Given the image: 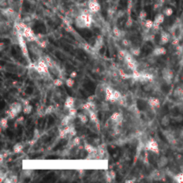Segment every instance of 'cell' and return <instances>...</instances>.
I'll use <instances>...</instances> for the list:
<instances>
[{
	"label": "cell",
	"mask_w": 183,
	"mask_h": 183,
	"mask_svg": "<svg viewBox=\"0 0 183 183\" xmlns=\"http://www.w3.org/2000/svg\"><path fill=\"white\" fill-rule=\"evenodd\" d=\"M29 67L35 68L42 76L49 75V67L45 59H44V57H40L36 63H30V66Z\"/></svg>",
	"instance_id": "1"
},
{
	"label": "cell",
	"mask_w": 183,
	"mask_h": 183,
	"mask_svg": "<svg viewBox=\"0 0 183 183\" xmlns=\"http://www.w3.org/2000/svg\"><path fill=\"white\" fill-rule=\"evenodd\" d=\"M20 25H21V33L23 35L25 39L30 43L36 42L38 37L34 33L32 29L24 23H20Z\"/></svg>",
	"instance_id": "2"
},
{
	"label": "cell",
	"mask_w": 183,
	"mask_h": 183,
	"mask_svg": "<svg viewBox=\"0 0 183 183\" xmlns=\"http://www.w3.org/2000/svg\"><path fill=\"white\" fill-rule=\"evenodd\" d=\"M23 106L21 103H19V102H14L10 106V108L8 111H6V115L7 118H11L13 119L15 117L18 116V114L23 111Z\"/></svg>",
	"instance_id": "3"
},
{
	"label": "cell",
	"mask_w": 183,
	"mask_h": 183,
	"mask_svg": "<svg viewBox=\"0 0 183 183\" xmlns=\"http://www.w3.org/2000/svg\"><path fill=\"white\" fill-rule=\"evenodd\" d=\"M16 36H17V41H18V44H19V47L21 48V53H23V56L26 58L27 60L30 61V57H29V49H28V46H27L25 38L21 32H16Z\"/></svg>",
	"instance_id": "4"
},
{
	"label": "cell",
	"mask_w": 183,
	"mask_h": 183,
	"mask_svg": "<svg viewBox=\"0 0 183 183\" xmlns=\"http://www.w3.org/2000/svg\"><path fill=\"white\" fill-rule=\"evenodd\" d=\"M124 62L127 64V67L132 71H138V63L134 58V55L130 52H127V54L124 56Z\"/></svg>",
	"instance_id": "5"
},
{
	"label": "cell",
	"mask_w": 183,
	"mask_h": 183,
	"mask_svg": "<svg viewBox=\"0 0 183 183\" xmlns=\"http://www.w3.org/2000/svg\"><path fill=\"white\" fill-rule=\"evenodd\" d=\"M145 148L148 151H150V152L155 153V154H159L158 143L155 140H153V138H150L149 140H148V142H146L145 145Z\"/></svg>",
	"instance_id": "6"
},
{
	"label": "cell",
	"mask_w": 183,
	"mask_h": 183,
	"mask_svg": "<svg viewBox=\"0 0 183 183\" xmlns=\"http://www.w3.org/2000/svg\"><path fill=\"white\" fill-rule=\"evenodd\" d=\"M109 121L111 122L112 124H113V125H114V126L120 125V124H121V123L122 122V121H123V115H122V114L120 113V112H115V113H114V114L111 115V117H110Z\"/></svg>",
	"instance_id": "7"
},
{
	"label": "cell",
	"mask_w": 183,
	"mask_h": 183,
	"mask_svg": "<svg viewBox=\"0 0 183 183\" xmlns=\"http://www.w3.org/2000/svg\"><path fill=\"white\" fill-rule=\"evenodd\" d=\"M87 8L92 13H97L100 11L101 6L97 0H89L87 2Z\"/></svg>",
	"instance_id": "8"
},
{
	"label": "cell",
	"mask_w": 183,
	"mask_h": 183,
	"mask_svg": "<svg viewBox=\"0 0 183 183\" xmlns=\"http://www.w3.org/2000/svg\"><path fill=\"white\" fill-rule=\"evenodd\" d=\"M162 76L164 79V81L167 82L168 84L172 82V78H173V72L172 71V70L168 69V68H164L162 71Z\"/></svg>",
	"instance_id": "9"
},
{
	"label": "cell",
	"mask_w": 183,
	"mask_h": 183,
	"mask_svg": "<svg viewBox=\"0 0 183 183\" xmlns=\"http://www.w3.org/2000/svg\"><path fill=\"white\" fill-rule=\"evenodd\" d=\"M114 89L112 87L106 86L105 90V101L114 103Z\"/></svg>",
	"instance_id": "10"
},
{
	"label": "cell",
	"mask_w": 183,
	"mask_h": 183,
	"mask_svg": "<svg viewBox=\"0 0 183 183\" xmlns=\"http://www.w3.org/2000/svg\"><path fill=\"white\" fill-rule=\"evenodd\" d=\"M165 135V138H166V140L167 141L169 142L170 144L172 145H174V144H176L177 143V138H176V136H175V134L172 132V130H166L164 131V133Z\"/></svg>",
	"instance_id": "11"
},
{
	"label": "cell",
	"mask_w": 183,
	"mask_h": 183,
	"mask_svg": "<svg viewBox=\"0 0 183 183\" xmlns=\"http://www.w3.org/2000/svg\"><path fill=\"white\" fill-rule=\"evenodd\" d=\"M70 129L71 125L64 126L62 130H59V138H66L67 137H70Z\"/></svg>",
	"instance_id": "12"
},
{
	"label": "cell",
	"mask_w": 183,
	"mask_h": 183,
	"mask_svg": "<svg viewBox=\"0 0 183 183\" xmlns=\"http://www.w3.org/2000/svg\"><path fill=\"white\" fill-rule=\"evenodd\" d=\"M87 115H89V119H90V121L93 122V123H95V124H97L98 125V127L99 128V120H98V114H97V112L96 111H89V113L87 114Z\"/></svg>",
	"instance_id": "13"
},
{
	"label": "cell",
	"mask_w": 183,
	"mask_h": 183,
	"mask_svg": "<svg viewBox=\"0 0 183 183\" xmlns=\"http://www.w3.org/2000/svg\"><path fill=\"white\" fill-rule=\"evenodd\" d=\"M173 97L179 98L180 100L183 98V84H180L173 91Z\"/></svg>",
	"instance_id": "14"
},
{
	"label": "cell",
	"mask_w": 183,
	"mask_h": 183,
	"mask_svg": "<svg viewBox=\"0 0 183 183\" xmlns=\"http://www.w3.org/2000/svg\"><path fill=\"white\" fill-rule=\"evenodd\" d=\"M75 106V99L72 97H68L66 99H65L64 102V108L69 110L70 108H72Z\"/></svg>",
	"instance_id": "15"
},
{
	"label": "cell",
	"mask_w": 183,
	"mask_h": 183,
	"mask_svg": "<svg viewBox=\"0 0 183 183\" xmlns=\"http://www.w3.org/2000/svg\"><path fill=\"white\" fill-rule=\"evenodd\" d=\"M103 44H104L103 37H102V36H98V38H97V39H96V42H95V44L93 45L94 51H98L102 47H103Z\"/></svg>",
	"instance_id": "16"
},
{
	"label": "cell",
	"mask_w": 183,
	"mask_h": 183,
	"mask_svg": "<svg viewBox=\"0 0 183 183\" xmlns=\"http://www.w3.org/2000/svg\"><path fill=\"white\" fill-rule=\"evenodd\" d=\"M170 38H171V36H170L169 33L162 32V34H161V37H160V44L162 46L166 45V44L170 41Z\"/></svg>",
	"instance_id": "17"
},
{
	"label": "cell",
	"mask_w": 183,
	"mask_h": 183,
	"mask_svg": "<svg viewBox=\"0 0 183 183\" xmlns=\"http://www.w3.org/2000/svg\"><path fill=\"white\" fill-rule=\"evenodd\" d=\"M105 90H106V87H103L102 85H98L97 89H96V97L97 98L100 99V98H103L105 99Z\"/></svg>",
	"instance_id": "18"
},
{
	"label": "cell",
	"mask_w": 183,
	"mask_h": 183,
	"mask_svg": "<svg viewBox=\"0 0 183 183\" xmlns=\"http://www.w3.org/2000/svg\"><path fill=\"white\" fill-rule=\"evenodd\" d=\"M148 103L152 108H159L161 106L160 100L156 98H150L148 101Z\"/></svg>",
	"instance_id": "19"
},
{
	"label": "cell",
	"mask_w": 183,
	"mask_h": 183,
	"mask_svg": "<svg viewBox=\"0 0 183 183\" xmlns=\"http://www.w3.org/2000/svg\"><path fill=\"white\" fill-rule=\"evenodd\" d=\"M74 24H75V26L76 27H78L79 29H84V28H87V26H86V24H85V23H84V21H83V19L80 17V15L79 14V15L75 18V20H74Z\"/></svg>",
	"instance_id": "20"
},
{
	"label": "cell",
	"mask_w": 183,
	"mask_h": 183,
	"mask_svg": "<svg viewBox=\"0 0 183 183\" xmlns=\"http://www.w3.org/2000/svg\"><path fill=\"white\" fill-rule=\"evenodd\" d=\"M166 53V49L164 47H156L153 50V55L155 56H160L163 55Z\"/></svg>",
	"instance_id": "21"
},
{
	"label": "cell",
	"mask_w": 183,
	"mask_h": 183,
	"mask_svg": "<svg viewBox=\"0 0 183 183\" xmlns=\"http://www.w3.org/2000/svg\"><path fill=\"white\" fill-rule=\"evenodd\" d=\"M168 162L169 161H168V158L166 156H161L157 161V167L159 169H162V168L165 167L168 164Z\"/></svg>",
	"instance_id": "22"
},
{
	"label": "cell",
	"mask_w": 183,
	"mask_h": 183,
	"mask_svg": "<svg viewBox=\"0 0 183 183\" xmlns=\"http://www.w3.org/2000/svg\"><path fill=\"white\" fill-rule=\"evenodd\" d=\"M74 119L73 118V117H71V116H70L69 114H67V115H65L63 118L62 119V122H61V125L63 126V127H64V126H68V125H71V121Z\"/></svg>",
	"instance_id": "23"
},
{
	"label": "cell",
	"mask_w": 183,
	"mask_h": 183,
	"mask_svg": "<svg viewBox=\"0 0 183 183\" xmlns=\"http://www.w3.org/2000/svg\"><path fill=\"white\" fill-rule=\"evenodd\" d=\"M164 21V13H159L155 16V20H154V23L157 24H162Z\"/></svg>",
	"instance_id": "24"
},
{
	"label": "cell",
	"mask_w": 183,
	"mask_h": 183,
	"mask_svg": "<svg viewBox=\"0 0 183 183\" xmlns=\"http://www.w3.org/2000/svg\"><path fill=\"white\" fill-rule=\"evenodd\" d=\"M84 149L87 152V154H91V153H97L98 152V148H95V146L89 143H85L84 145Z\"/></svg>",
	"instance_id": "25"
},
{
	"label": "cell",
	"mask_w": 183,
	"mask_h": 183,
	"mask_svg": "<svg viewBox=\"0 0 183 183\" xmlns=\"http://www.w3.org/2000/svg\"><path fill=\"white\" fill-rule=\"evenodd\" d=\"M78 118L79 119V121L81 122L82 123H87V122H89V115H87V114H85L84 112L83 113H79L78 114Z\"/></svg>",
	"instance_id": "26"
},
{
	"label": "cell",
	"mask_w": 183,
	"mask_h": 183,
	"mask_svg": "<svg viewBox=\"0 0 183 183\" xmlns=\"http://www.w3.org/2000/svg\"><path fill=\"white\" fill-rule=\"evenodd\" d=\"M13 153H15V154H20L21 151L23 150V145L21 144V143H16L15 145L13 146Z\"/></svg>",
	"instance_id": "27"
},
{
	"label": "cell",
	"mask_w": 183,
	"mask_h": 183,
	"mask_svg": "<svg viewBox=\"0 0 183 183\" xmlns=\"http://www.w3.org/2000/svg\"><path fill=\"white\" fill-rule=\"evenodd\" d=\"M170 122H171V119H170V116L169 115H164L163 117L162 121H161V124H162L163 126L166 127L170 124Z\"/></svg>",
	"instance_id": "28"
},
{
	"label": "cell",
	"mask_w": 183,
	"mask_h": 183,
	"mask_svg": "<svg viewBox=\"0 0 183 183\" xmlns=\"http://www.w3.org/2000/svg\"><path fill=\"white\" fill-rule=\"evenodd\" d=\"M154 21L152 20H145V23H144V26L146 30H152L153 26H154Z\"/></svg>",
	"instance_id": "29"
},
{
	"label": "cell",
	"mask_w": 183,
	"mask_h": 183,
	"mask_svg": "<svg viewBox=\"0 0 183 183\" xmlns=\"http://www.w3.org/2000/svg\"><path fill=\"white\" fill-rule=\"evenodd\" d=\"M174 180L178 182V183H183V172L177 173L176 175H174L173 176Z\"/></svg>",
	"instance_id": "30"
},
{
	"label": "cell",
	"mask_w": 183,
	"mask_h": 183,
	"mask_svg": "<svg viewBox=\"0 0 183 183\" xmlns=\"http://www.w3.org/2000/svg\"><path fill=\"white\" fill-rule=\"evenodd\" d=\"M122 98V93L119 90H114V103L118 102Z\"/></svg>",
	"instance_id": "31"
},
{
	"label": "cell",
	"mask_w": 183,
	"mask_h": 183,
	"mask_svg": "<svg viewBox=\"0 0 183 183\" xmlns=\"http://www.w3.org/2000/svg\"><path fill=\"white\" fill-rule=\"evenodd\" d=\"M32 106L31 105H26V106H23V112L24 114H30L32 111Z\"/></svg>",
	"instance_id": "32"
},
{
	"label": "cell",
	"mask_w": 183,
	"mask_h": 183,
	"mask_svg": "<svg viewBox=\"0 0 183 183\" xmlns=\"http://www.w3.org/2000/svg\"><path fill=\"white\" fill-rule=\"evenodd\" d=\"M68 114L71 117H73V118H75V117L78 115V112H77V108L74 106V107H72V108H70L68 110Z\"/></svg>",
	"instance_id": "33"
},
{
	"label": "cell",
	"mask_w": 183,
	"mask_h": 183,
	"mask_svg": "<svg viewBox=\"0 0 183 183\" xmlns=\"http://www.w3.org/2000/svg\"><path fill=\"white\" fill-rule=\"evenodd\" d=\"M164 14L165 16H171L172 15V13H173V9L172 8V7H165V8L164 9Z\"/></svg>",
	"instance_id": "34"
},
{
	"label": "cell",
	"mask_w": 183,
	"mask_h": 183,
	"mask_svg": "<svg viewBox=\"0 0 183 183\" xmlns=\"http://www.w3.org/2000/svg\"><path fill=\"white\" fill-rule=\"evenodd\" d=\"M113 33L116 38H120V37L122 36V31L117 26H114L113 28Z\"/></svg>",
	"instance_id": "35"
},
{
	"label": "cell",
	"mask_w": 183,
	"mask_h": 183,
	"mask_svg": "<svg viewBox=\"0 0 183 183\" xmlns=\"http://www.w3.org/2000/svg\"><path fill=\"white\" fill-rule=\"evenodd\" d=\"M130 53L132 54L134 56H138L141 53V50L140 47H132L130 49Z\"/></svg>",
	"instance_id": "36"
},
{
	"label": "cell",
	"mask_w": 183,
	"mask_h": 183,
	"mask_svg": "<svg viewBox=\"0 0 183 183\" xmlns=\"http://www.w3.org/2000/svg\"><path fill=\"white\" fill-rule=\"evenodd\" d=\"M80 145V138L79 137H74L71 140V146H79Z\"/></svg>",
	"instance_id": "37"
},
{
	"label": "cell",
	"mask_w": 183,
	"mask_h": 183,
	"mask_svg": "<svg viewBox=\"0 0 183 183\" xmlns=\"http://www.w3.org/2000/svg\"><path fill=\"white\" fill-rule=\"evenodd\" d=\"M65 84H66L67 87H73V85H74V79H73V78H71V77H69L65 79Z\"/></svg>",
	"instance_id": "38"
},
{
	"label": "cell",
	"mask_w": 183,
	"mask_h": 183,
	"mask_svg": "<svg viewBox=\"0 0 183 183\" xmlns=\"http://www.w3.org/2000/svg\"><path fill=\"white\" fill-rule=\"evenodd\" d=\"M0 125H1V128L3 130L8 127V120H7V118H2L1 122H0Z\"/></svg>",
	"instance_id": "39"
},
{
	"label": "cell",
	"mask_w": 183,
	"mask_h": 183,
	"mask_svg": "<svg viewBox=\"0 0 183 183\" xmlns=\"http://www.w3.org/2000/svg\"><path fill=\"white\" fill-rule=\"evenodd\" d=\"M53 83L55 87H61L63 86V79L61 78H57V79H55L53 80Z\"/></svg>",
	"instance_id": "40"
},
{
	"label": "cell",
	"mask_w": 183,
	"mask_h": 183,
	"mask_svg": "<svg viewBox=\"0 0 183 183\" xmlns=\"http://www.w3.org/2000/svg\"><path fill=\"white\" fill-rule=\"evenodd\" d=\"M55 112V106H52V105H50L48 106L46 109H45V114H52Z\"/></svg>",
	"instance_id": "41"
},
{
	"label": "cell",
	"mask_w": 183,
	"mask_h": 183,
	"mask_svg": "<svg viewBox=\"0 0 183 183\" xmlns=\"http://www.w3.org/2000/svg\"><path fill=\"white\" fill-rule=\"evenodd\" d=\"M146 15H148V13H146V12L145 10H142L140 13V15H138V18H140V20L141 21H145L146 18Z\"/></svg>",
	"instance_id": "42"
},
{
	"label": "cell",
	"mask_w": 183,
	"mask_h": 183,
	"mask_svg": "<svg viewBox=\"0 0 183 183\" xmlns=\"http://www.w3.org/2000/svg\"><path fill=\"white\" fill-rule=\"evenodd\" d=\"M127 54V51H125V50H119V52H118V55H119V57L121 58L122 57V59H124V56H125V55Z\"/></svg>",
	"instance_id": "43"
},
{
	"label": "cell",
	"mask_w": 183,
	"mask_h": 183,
	"mask_svg": "<svg viewBox=\"0 0 183 183\" xmlns=\"http://www.w3.org/2000/svg\"><path fill=\"white\" fill-rule=\"evenodd\" d=\"M132 24H133V21H132V19L130 17L128 19V21H127V23H126V26L127 27H131V26H132Z\"/></svg>",
	"instance_id": "44"
},
{
	"label": "cell",
	"mask_w": 183,
	"mask_h": 183,
	"mask_svg": "<svg viewBox=\"0 0 183 183\" xmlns=\"http://www.w3.org/2000/svg\"><path fill=\"white\" fill-rule=\"evenodd\" d=\"M122 45H123L124 47H129V45H130V41H129L128 39H122Z\"/></svg>",
	"instance_id": "45"
},
{
	"label": "cell",
	"mask_w": 183,
	"mask_h": 183,
	"mask_svg": "<svg viewBox=\"0 0 183 183\" xmlns=\"http://www.w3.org/2000/svg\"><path fill=\"white\" fill-rule=\"evenodd\" d=\"M95 98H97L96 95H92V96H89V98H87V101H94Z\"/></svg>",
	"instance_id": "46"
},
{
	"label": "cell",
	"mask_w": 183,
	"mask_h": 183,
	"mask_svg": "<svg viewBox=\"0 0 183 183\" xmlns=\"http://www.w3.org/2000/svg\"><path fill=\"white\" fill-rule=\"evenodd\" d=\"M76 76H77V72H76V71H71V72L70 77H71V78H73V79H74Z\"/></svg>",
	"instance_id": "47"
},
{
	"label": "cell",
	"mask_w": 183,
	"mask_h": 183,
	"mask_svg": "<svg viewBox=\"0 0 183 183\" xmlns=\"http://www.w3.org/2000/svg\"><path fill=\"white\" fill-rule=\"evenodd\" d=\"M23 116H21V117H19V118H18V122H23Z\"/></svg>",
	"instance_id": "48"
},
{
	"label": "cell",
	"mask_w": 183,
	"mask_h": 183,
	"mask_svg": "<svg viewBox=\"0 0 183 183\" xmlns=\"http://www.w3.org/2000/svg\"><path fill=\"white\" fill-rule=\"evenodd\" d=\"M182 148H183V145H182Z\"/></svg>",
	"instance_id": "49"
}]
</instances>
